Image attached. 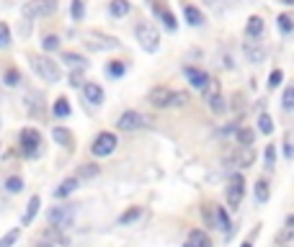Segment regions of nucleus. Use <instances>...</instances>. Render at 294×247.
Wrapping results in <instances>:
<instances>
[{"label": "nucleus", "instance_id": "obj_25", "mask_svg": "<svg viewBox=\"0 0 294 247\" xmlns=\"http://www.w3.org/2000/svg\"><path fill=\"white\" fill-rule=\"evenodd\" d=\"M62 62H67L70 67H85V59L80 54H72V52H62Z\"/></svg>", "mask_w": 294, "mask_h": 247}, {"label": "nucleus", "instance_id": "obj_27", "mask_svg": "<svg viewBox=\"0 0 294 247\" xmlns=\"http://www.w3.org/2000/svg\"><path fill=\"white\" fill-rule=\"evenodd\" d=\"M217 95H222L219 93V80H209V85L204 88V103H209V100L217 98Z\"/></svg>", "mask_w": 294, "mask_h": 247}, {"label": "nucleus", "instance_id": "obj_1", "mask_svg": "<svg viewBox=\"0 0 294 247\" xmlns=\"http://www.w3.org/2000/svg\"><path fill=\"white\" fill-rule=\"evenodd\" d=\"M31 70H34L42 80H47V82H57L60 75H62L57 62L49 59V57H39V54H34V57H31Z\"/></svg>", "mask_w": 294, "mask_h": 247}, {"label": "nucleus", "instance_id": "obj_28", "mask_svg": "<svg viewBox=\"0 0 294 247\" xmlns=\"http://www.w3.org/2000/svg\"><path fill=\"white\" fill-rule=\"evenodd\" d=\"M140 216H142V209H140V206H132L126 214H122V216H119V222H122V224H132L134 219H140Z\"/></svg>", "mask_w": 294, "mask_h": 247}, {"label": "nucleus", "instance_id": "obj_23", "mask_svg": "<svg viewBox=\"0 0 294 247\" xmlns=\"http://www.w3.org/2000/svg\"><path fill=\"white\" fill-rule=\"evenodd\" d=\"M255 139V132L253 129H248V126H243V129H237V142L243 144V147H251Z\"/></svg>", "mask_w": 294, "mask_h": 247}, {"label": "nucleus", "instance_id": "obj_10", "mask_svg": "<svg viewBox=\"0 0 294 247\" xmlns=\"http://www.w3.org/2000/svg\"><path fill=\"white\" fill-rule=\"evenodd\" d=\"M186 77H189V82L194 88H207L209 80H212L204 70H199V67H186Z\"/></svg>", "mask_w": 294, "mask_h": 247}, {"label": "nucleus", "instance_id": "obj_24", "mask_svg": "<svg viewBox=\"0 0 294 247\" xmlns=\"http://www.w3.org/2000/svg\"><path fill=\"white\" fill-rule=\"evenodd\" d=\"M44 240L47 242H57V245H67V237L62 234L60 227H54V229H47V234H44Z\"/></svg>", "mask_w": 294, "mask_h": 247}, {"label": "nucleus", "instance_id": "obj_13", "mask_svg": "<svg viewBox=\"0 0 294 247\" xmlns=\"http://www.w3.org/2000/svg\"><path fill=\"white\" fill-rule=\"evenodd\" d=\"M152 8H155V11H158V16L163 18V23L168 26V31H176V29H178V21H176V16H173V13L168 11V8H163V5L158 3V0H152Z\"/></svg>", "mask_w": 294, "mask_h": 247}, {"label": "nucleus", "instance_id": "obj_9", "mask_svg": "<svg viewBox=\"0 0 294 247\" xmlns=\"http://www.w3.org/2000/svg\"><path fill=\"white\" fill-rule=\"evenodd\" d=\"M147 124V118L142 114H137V111H124L122 116H119V121L116 126L122 132H134V129H142V126Z\"/></svg>", "mask_w": 294, "mask_h": 247}, {"label": "nucleus", "instance_id": "obj_41", "mask_svg": "<svg viewBox=\"0 0 294 247\" xmlns=\"http://www.w3.org/2000/svg\"><path fill=\"white\" fill-rule=\"evenodd\" d=\"M18 234H21V232H18V229H13V232H8L5 237H3V240H0V247H11L16 240H18Z\"/></svg>", "mask_w": 294, "mask_h": 247}, {"label": "nucleus", "instance_id": "obj_4", "mask_svg": "<svg viewBox=\"0 0 294 247\" xmlns=\"http://www.w3.org/2000/svg\"><path fill=\"white\" fill-rule=\"evenodd\" d=\"M47 219H49L52 227L67 229V227H72V222H75V206H54V209H49Z\"/></svg>", "mask_w": 294, "mask_h": 247}, {"label": "nucleus", "instance_id": "obj_46", "mask_svg": "<svg viewBox=\"0 0 294 247\" xmlns=\"http://www.w3.org/2000/svg\"><path fill=\"white\" fill-rule=\"evenodd\" d=\"M70 82H72V85H83V72H72Z\"/></svg>", "mask_w": 294, "mask_h": 247}, {"label": "nucleus", "instance_id": "obj_29", "mask_svg": "<svg viewBox=\"0 0 294 247\" xmlns=\"http://www.w3.org/2000/svg\"><path fill=\"white\" fill-rule=\"evenodd\" d=\"M3 80H5V85H8V88H16L18 82H21V72H18V70H5Z\"/></svg>", "mask_w": 294, "mask_h": 247}, {"label": "nucleus", "instance_id": "obj_30", "mask_svg": "<svg viewBox=\"0 0 294 247\" xmlns=\"http://www.w3.org/2000/svg\"><path fill=\"white\" fill-rule=\"evenodd\" d=\"M209 108H212V111L219 116V114H225L227 111V103H225V98L222 95H217V98H212V100H209V103H207Z\"/></svg>", "mask_w": 294, "mask_h": 247}, {"label": "nucleus", "instance_id": "obj_3", "mask_svg": "<svg viewBox=\"0 0 294 247\" xmlns=\"http://www.w3.org/2000/svg\"><path fill=\"white\" fill-rule=\"evenodd\" d=\"M54 11H57V0H29L21 8L23 18H44V16H52Z\"/></svg>", "mask_w": 294, "mask_h": 247}, {"label": "nucleus", "instance_id": "obj_52", "mask_svg": "<svg viewBox=\"0 0 294 247\" xmlns=\"http://www.w3.org/2000/svg\"><path fill=\"white\" fill-rule=\"evenodd\" d=\"M243 247H251V242H245V245H243Z\"/></svg>", "mask_w": 294, "mask_h": 247}, {"label": "nucleus", "instance_id": "obj_44", "mask_svg": "<svg viewBox=\"0 0 294 247\" xmlns=\"http://www.w3.org/2000/svg\"><path fill=\"white\" fill-rule=\"evenodd\" d=\"M281 70H273L271 72V77H269V88H276V85H281Z\"/></svg>", "mask_w": 294, "mask_h": 247}, {"label": "nucleus", "instance_id": "obj_32", "mask_svg": "<svg viewBox=\"0 0 294 247\" xmlns=\"http://www.w3.org/2000/svg\"><path fill=\"white\" fill-rule=\"evenodd\" d=\"M255 198H258L261 204H263V201H269V183H266V180L255 183Z\"/></svg>", "mask_w": 294, "mask_h": 247}, {"label": "nucleus", "instance_id": "obj_49", "mask_svg": "<svg viewBox=\"0 0 294 247\" xmlns=\"http://www.w3.org/2000/svg\"><path fill=\"white\" fill-rule=\"evenodd\" d=\"M287 227H294V216H289V219H287Z\"/></svg>", "mask_w": 294, "mask_h": 247}, {"label": "nucleus", "instance_id": "obj_47", "mask_svg": "<svg viewBox=\"0 0 294 247\" xmlns=\"http://www.w3.org/2000/svg\"><path fill=\"white\" fill-rule=\"evenodd\" d=\"M284 152H287V157H292V154H294V147H292L289 142H287V147H284Z\"/></svg>", "mask_w": 294, "mask_h": 247}, {"label": "nucleus", "instance_id": "obj_51", "mask_svg": "<svg viewBox=\"0 0 294 247\" xmlns=\"http://www.w3.org/2000/svg\"><path fill=\"white\" fill-rule=\"evenodd\" d=\"M183 247H194V245H191V242H186V245H183Z\"/></svg>", "mask_w": 294, "mask_h": 247}, {"label": "nucleus", "instance_id": "obj_35", "mask_svg": "<svg viewBox=\"0 0 294 247\" xmlns=\"http://www.w3.org/2000/svg\"><path fill=\"white\" fill-rule=\"evenodd\" d=\"M279 29H281V34H289V31H294V18L292 16H279Z\"/></svg>", "mask_w": 294, "mask_h": 247}, {"label": "nucleus", "instance_id": "obj_33", "mask_svg": "<svg viewBox=\"0 0 294 247\" xmlns=\"http://www.w3.org/2000/svg\"><path fill=\"white\" fill-rule=\"evenodd\" d=\"M21 188H23V180L18 178V175H13V178L5 180V190H8V193H18Z\"/></svg>", "mask_w": 294, "mask_h": 247}, {"label": "nucleus", "instance_id": "obj_14", "mask_svg": "<svg viewBox=\"0 0 294 247\" xmlns=\"http://www.w3.org/2000/svg\"><path fill=\"white\" fill-rule=\"evenodd\" d=\"M39 204H42V198H39V196H31V198H29V204H26V214H23V219H21V224H23V227H29V224L34 222L36 211H39Z\"/></svg>", "mask_w": 294, "mask_h": 247}, {"label": "nucleus", "instance_id": "obj_15", "mask_svg": "<svg viewBox=\"0 0 294 247\" xmlns=\"http://www.w3.org/2000/svg\"><path fill=\"white\" fill-rule=\"evenodd\" d=\"M183 16H186V21L191 26H201V21H204V16H201V11L196 5H191V3H183Z\"/></svg>", "mask_w": 294, "mask_h": 247}, {"label": "nucleus", "instance_id": "obj_19", "mask_svg": "<svg viewBox=\"0 0 294 247\" xmlns=\"http://www.w3.org/2000/svg\"><path fill=\"white\" fill-rule=\"evenodd\" d=\"M189 242L194 245V247H212V240L207 237V232H201V229H194L189 234Z\"/></svg>", "mask_w": 294, "mask_h": 247}, {"label": "nucleus", "instance_id": "obj_43", "mask_svg": "<svg viewBox=\"0 0 294 247\" xmlns=\"http://www.w3.org/2000/svg\"><path fill=\"white\" fill-rule=\"evenodd\" d=\"M0 44H3V47H8V44H11V29H8V23L0 26Z\"/></svg>", "mask_w": 294, "mask_h": 247}, {"label": "nucleus", "instance_id": "obj_50", "mask_svg": "<svg viewBox=\"0 0 294 247\" xmlns=\"http://www.w3.org/2000/svg\"><path fill=\"white\" fill-rule=\"evenodd\" d=\"M281 3H284V5H294V0H281Z\"/></svg>", "mask_w": 294, "mask_h": 247}, {"label": "nucleus", "instance_id": "obj_40", "mask_svg": "<svg viewBox=\"0 0 294 247\" xmlns=\"http://www.w3.org/2000/svg\"><path fill=\"white\" fill-rule=\"evenodd\" d=\"M42 47L47 49V52H54V49H60V39H57V36H44Z\"/></svg>", "mask_w": 294, "mask_h": 247}, {"label": "nucleus", "instance_id": "obj_6", "mask_svg": "<svg viewBox=\"0 0 294 247\" xmlns=\"http://www.w3.org/2000/svg\"><path fill=\"white\" fill-rule=\"evenodd\" d=\"M173 93H176V90L158 85V88H152L150 93H147V103L155 106V108H170L173 106Z\"/></svg>", "mask_w": 294, "mask_h": 247}, {"label": "nucleus", "instance_id": "obj_37", "mask_svg": "<svg viewBox=\"0 0 294 247\" xmlns=\"http://www.w3.org/2000/svg\"><path fill=\"white\" fill-rule=\"evenodd\" d=\"M253 160H255V154H253V150L251 147H245V152L237 157V162H240V168H251L253 165Z\"/></svg>", "mask_w": 294, "mask_h": 247}, {"label": "nucleus", "instance_id": "obj_22", "mask_svg": "<svg viewBox=\"0 0 294 247\" xmlns=\"http://www.w3.org/2000/svg\"><path fill=\"white\" fill-rule=\"evenodd\" d=\"M54 116H57V118H67V116H70L67 98H57V100H54Z\"/></svg>", "mask_w": 294, "mask_h": 247}, {"label": "nucleus", "instance_id": "obj_12", "mask_svg": "<svg viewBox=\"0 0 294 247\" xmlns=\"http://www.w3.org/2000/svg\"><path fill=\"white\" fill-rule=\"evenodd\" d=\"M83 93H85L88 103H93V106L104 103V88L96 85V82H85V85H83Z\"/></svg>", "mask_w": 294, "mask_h": 247}, {"label": "nucleus", "instance_id": "obj_36", "mask_svg": "<svg viewBox=\"0 0 294 247\" xmlns=\"http://www.w3.org/2000/svg\"><path fill=\"white\" fill-rule=\"evenodd\" d=\"M281 100H284V108H287V111H294V85H289L287 90H284Z\"/></svg>", "mask_w": 294, "mask_h": 247}, {"label": "nucleus", "instance_id": "obj_20", "mask_svg": "<svg viewBox=\"0 0 294 247\" xmlns=\"http://www.w3.org/2000/svg\"><path fill=\"white\" fill-rule=\"evenodd\" d=\"M214 227H217V229H225V232L230 229V216H227V211L222 206L214 209Z\"/></svg>", "mask_w": 294, "mask_h": 247}, {"label": "nucleus", "instance_id": "obj_17", "mask_svg": "<svg viewBox=\"0 0 294 247\" xmlns=\"http://www.w3.org/2000/svg\"><path fill=\"white\" fill-rule=\"evenodd\" d=\"M261 31H263V18L261 16H251V18H248V26H245V34L255 39V36H261Z\"/></svg>", "mask_w": 294, "mask_h": 247}, {"label": "nucleus", "instance_id": "obj_34", "mask_svg": "<svg viewBox=\"0 0 294 247\" xmlns=\"http://www.w3.org/2000/svg\"><path fill=\"white\" fill-rule=\"evenodd\" d=\"M83 16H85V0H72V18L83 21Z\"/></svg>", "mask_w": 294, "mask_h": 247}, {"label": "nucleus", "instance_id": "obj_8", "mask_svg": "<svg viewBox=\"0 0 294 247\" xmlns=\"http://www.w3.org/2000/svg\"><path fill=\"white\" fill-rule=\"evenodd\" d=\"M243 193H245V178L243 175H232L230 178V186H227V204L237 209L243 201Z\"/></svg>", "mask_w": 294, "mask_h": 247}, {"label": "nucleus", "instance_id": "obj_48", "mask_svg": "<svg viewBox=\"0 0 294 247\" xmlns=\"http://www.w3.org/2000/svg\"><path fill=\"white\" fill-rule=\"evenodd\" d=\"M36 247H57V245H52V242H47V240H44V242H39Z\"/></svg>", "mask_w": 294, "mask_h": 247}, {"label": "nucleus", "instance_id": "obj_38", "mask_svg": "<svg viewBox=\"0 0 294 247\" xmlns=\"http://www.w3.org/2000/svg\"><path fill=\"white\" fill-rule=\"evenodd\" d=\"M186 103H189V93H186V90L173 93V106L170 108H181V106H186Z\"/></svg>", "mask_w": 294, "mask_h": 247}, {"label": "nucleus", "instance_id": "obj_39", "mask_svg": "<svg viewBox=\"0 0 294 247\" xmlns=\"http://www.w3.org/2000/svg\"><path fill=\"white\" fill-rule=\"evenodd\" d=\"M263 157H266V168H273V165H276V147H273V144H269Z\"/></svg>", "mask_w": 294, "mask_h": 247}, {"label": "nucleus", "instance_id": "obj_31", "mask_svg": "<svg viewBox=\"0 0 294 247\" xmlns=\"http://www.w3.org/2000/svg\"><path fill=\"white\" fill-rule=\"evenodd\" d=\"M258 129H261L263 134H271V132H273V118H271L269 114H261V118H258Z\"/></svg>", "mask_w": 294, "mask_h": 247}, {"label": "nucleus", "instance_id": "obj_21", "mask_svg": "<svg viewBox=\"0 0 294 247\" xmlns=\"http://www.w3.org/2000/svg\"><path fill=\"white\" fill-rule=\"evenodd\" d=\"M52 136H54V142H57V144H65V147L72 144V134L67 129H62V126H57V129L52 132Z\"/></svg>", "mask_w": 294, "mask_h": 247}, {"label": "nucleus", "instance_id": "obj_45", "mask_svg": "<svg viewBox=\"0 0 294 247\" xmlns=\"http://www.w3.org/2000/svg\"><path fill=\"white\" fill-rule=\"evenodd\" d=\"M108 72H111L114 77H119V75H124V62H114V65L108 67Z\"/></svg>", "mask_w": 294, "mask_h": 247}, {"label": "nucleus", "instance_id": "obj_2", "mask_svg": "<svg viewBox=\"0 0 294 247\" xmlns=\"http://www.w3.org/2000/svg\"><path fill=\"white\" fill-rule=\"evenodd\" d=\"M137 41L145 52H158L160 47V34L152 23H140L137 26Z\"/></svg>", "mask_w": 294, "mask_h": 247}, {"label": "nucleus", "instance_id": "obj_5", "mask_svg": "<svg viewBox=\"0 0 294 247\" xmlns=\"http://www.w3.org/2000/svg\"><path fill=\"white\" fill-rule=\"evenodd\" d=\"M114 150H116V136L111 132H101L93 139V144H90V152H93L96 157H108Z\"/></svg>", "mask_w": 294, "mask_h": 247}, {"label": "nucleus", "instance_id": "obj_7", "mask_svg": "<svg viewBox=\"0 0 294 247\" xmlns=\"http://www.w3.org/2000/svg\"><path fill=\"white\" fill-rule=\"evenodd\" d=\"M18 142H21L23 154H29V157H36V154H39L42 136H39V132H36V129H23L21 136H18Z\"/></svg>", "mask_w": 294, "mask_h": 247}, {"label": "nucleus", "instance_id": "obj_18", "mask_svg": "<svg viewBox=\"0 0 294 247\" xmlns=\"http://www.w3.org/2000/svg\"><path fill=\"white\" fill-rule=\"evenodd\" d=\"M78 183H80V178H67V180H62V186L54 190V196L57 198H65V196H70L72 190L78 188Z\"/></svg>", "mask_w": 294, "mask_h": 247}, {"label": "nucleus", "instance_id": "obj_16", "mask_svg": "<svg viewBox=\"0 0 294 247\" xmlns=\"http://www.w3.org/2000/svg\"><path fill=\"white\" fill-rule=\"evenodd\" d=\"M108 11H111V16H116V18H124L126 13L132 11V5H129V0H111Z\"/></svg>", "mask_w": 294, "mask_h": 247}, {"label": "nucleus", "instance_id": "obj_42", "mask_svg": "<svg viewBox=\"0 0 294 247\" xmlns=\"http://www.w3.org/2000/svg\"><path fill=\"white\" fill-rule=\"evenodd\" d=\"M276 240L281 242V245H287V242H294V227H287V229H284Z\"/></svg>", "mask_w": 294, "mask_h": 247}, {"label": "nucleus", "instance_id": "obj_11", "mask_svg": "<svg viewBox=\"0 0 294 247\" xmlns=\"http://www.w3.org/2000/svg\"><path fill=\"white\" fill-rule=\"evenodd\" d=\"M245 57H248V62H253V65H261V62L266 59V52H263V47L261 44H255V41H245Z\"/></svg>", "mask_w": 294, "mask_h": 247}, {"label": "nucleus", "instance_id": "obj_26", "mask_svg": "<svg viewBox=\"0 0 294 247\" xmlns=\"http://www.w3.org/2000/svg\"><path fill=\"white\" fill-rule=\"evenodd\" d=\"M98 170H101L98 165L88 162V165H83V168L78 170V178H80V180H85V178H96V175H98Z\"/></svg>", "mask_w": 294, "mask_h": 247}]
</instances>
